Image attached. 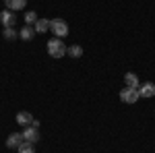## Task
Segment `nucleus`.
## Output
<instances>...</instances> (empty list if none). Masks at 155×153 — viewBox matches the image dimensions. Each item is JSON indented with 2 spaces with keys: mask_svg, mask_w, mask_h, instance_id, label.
Here are the masks:
<instances>
[{
  "mask_svg": "<svg viewBox=\"0 0 155 153\" xmlns=\"http://www.w3.org/2000/svg\"><path fill=\"white\" fill-rule=\"evenodd\" d=\"M33 29H35L37 33H46V31L50 29V21L48 19H37L35 25H33Z\"/></svg>",
  "mask_w": 155,
  "mask_h": 153,
  "instance_id": "f8f14e48",
  "label": "nucleus"
},
{
  "mask_svg": "<svg viewBox=\"0 0 155 153\" xmlns=\"http://www.w3.org/2000/svg\"><path fill=\"white\" fill-rule=\"evenodd\" d=\"M124 83H126V87L139 89V77H137L134 72H126V75H124Z\"/></svg>",
  "mask_w": 155,
  "mask_h": 153,
  "instance_id": "9b49d317",
  "label": "nucleus"
},
{
  "mask_svg": "<svg viewBox=\"0 0 155 153\" xmlns=\"http://www.w3.org/2000/svg\"><path fill=\"white\" fill-rule=\"evenodd\" d=\"M19 153H35V145L33 143H27V141H23L21 145H19V149H17Z\"/></svg>",
  "mask_w": 155,
  "mask_h": 153,
  "instance_id": "4468645a",
  "label": "nucleus"
},
{
  "mask_svg": "<svg viewBox=\"0 0 155 153\" xmlns=\"http://www.w3.org/2000/svg\"><path fill=\"white\" fill-rule=\"evenodd\" d=\"M4 2H6L8 11H23L25 4H27V0H4Z\"/></svg>",
  "mask_w": 155,
  "mask_h": 153,
  "instance_id": "1a4fd4ad",
  "label": "nucleus"
},
{
  "mask_svg": "<svg viewBox=\"0 0 155 153\" xmlns=\"http://www.w3.org/2000/svg\"><path fill=\"white\" fill-rule=\"evenodd\" d=\"M139 89H134V87H124L122 91H120V99L124 101V104H134V101H139Z\"/></svg>",
  "mask_w": 155,
  "mask_h": 153,
  "instance_id": "7ed1b4c3",
  "label": "nucleus"
},
{
  "mask_svg": "<svg viewBox=\"0 0 155 153\" xmlns=\"http://www.w3.org/2000/svg\"><path fill=\"white\" fill-rule=\"evenodd\" d=\"M66 54H68L71 58H81V56H83V48H81V46H77V44H72V46H68Z\"/></svg>",
  "mask_w": 155,
  "mask_h": 153,
  "instance_id": "ddd939ff",
  "label": "nucleus"
},
{
  "mask_svg": "<svg viewBox=\"0 0 155 153\" xmlns=\"http://www.w3.org/2000/svg\"><path fill=\"white\" fill-rule=\"evenodd\" d=\"M17 122H19L21 126H29V124L33 122V116H31L29 112H19V114H17Z\"/></svg>",
  "mask_w": 155,
  "mask_h": 153,
  "instance_id": "9d476101",
  "label": "nucleus"
},
{
  "mask_svg": "<svg viewBox=\"0 0 155 153\" xmlns=\"http://www.w3.org/2000/svg\"><path fill=\"white\" fill-rule=\"evenodd\" d=\"M66 44H62V39L60 37H54V39H50L48 42V54L52 58H62V56H66Z\"/></svg>",
  "mask_w": 155,
  "mask_h": 153,
  "instance_id": "f257e3e1",
  "label": "nucleus"
},
{
  "mask_svg": "<svg viewBox=\"0 0 155 153\" xmlns=\"http://www.w3.org/2000/svg\"><path fill=\"white\" fill-rule=\"evenodd\" d=\"M33 35H35L33 25H27V27H23V29L19 31V37H21V39H25V42H31V39H33Z\"/></svg>",
  "mask_w": 155,
  "mask_h": 153,
  "instance_id": "6e6552de",
  "label": "nucleus"
},
{
  "mask_svg": "<svg viewBox=\"0 0 155 153\" xmlns=\"http://www.w3.org/2000/svg\"><path fill=\"white\" fill-rule=\"evenodd\" d=\"M50 31L54 33V37H64L68 35V25L62 19H54V21H50Z\"/></svg>",
  "mask_w": 155,
  "mask_h": 153,
  "instance_id": "f03ea898",
  "label": "nucleus"
},
{
  "mask_svg": "<svg viewBox=\"0 0 155 153\" xmlns=\"http://www.w3.org/2000/svg\"><path fill=\"white\" fill-rule=\"evenodd\" d=\"M0 23L4 25V27H15V23H17L15 11H2L0 12Z\"/></svg>",
  "mask_w": 155,
  "mask_h": 153,
  "instance_id": "20e7f679",
  "label": "nucleus"
},
{
  "mask_svg": "<svg viewBox=\"0 0 155 153\" xmlns=\"http://www.w3.org/2000/svg\"><path fill=\"white\" fill-rule=\"evenodd\" d=\"M23 132H12V135H8V139H6V147L8 149H19V145L23 143Z\"/></svg>",
  "mask_w": 155,
  "mask_h": 153,
  "instance_id": "423d86ee",
  "label": "nucleus"
},
{
  "mask_svg": "<svg viewBox=\"0 0 155 153\" xmlns=\"http://www.w3.org/2000/svg\"><path fill=\"white\" fill-rule=\"evenodd\" d=\"M35 21H37V15L33 11H29L27 15H25V23L27 25H35Z\"/></svg>",
  "mask_w": 155,
  "mask_h": 153,
  "instance_id": "dca6fc26",
  "label": "nucleus"
},
{
  "mask_svg": "<svg viewBox=\"0 0 155 153\" xmlns=\"http://www.w3.org/2000/svg\"><path fill=\"white\" fill-rule=\"evenodd\" d=\"M23 139L27 143H37V141H39V128H35V126L29 124V126L23 130Z\"/></svg>",
  "mask_w": 155,
  "mask_h": 153,
  "instance_id": "39448f33",
  "label": "nucleus"
},
{
  "mask_svg": "<svg viewBox=\"0 0 155 153\" xmlns=\"http://www.w3.org/2000/svg\"><path fill=\"white\" fill-rule=\"evenodd\" d=\"M2 35L6 37V39H17V37H19V33H17V31H15V29H12V27H4V29H2Z\"/></svg>",
  "mask_w": 155,
  "mask_h": 153,
  "instance_id": "2eb2a0df",
  "label": "nucleus"
},
{
  "mask_svg": "<svg viewBox=\"0 0 155 153\" xmlns=\"http://www.w3.org/2000/svg\"><path fill=\"white\" fill-rule=\"evenodd\" d=\"M139 95L141 97H153L155 95V83H143V85H139Z\"/></svg>",
  "mask_w": 155,
  "mask_h": 153,
  "instance_id": "0eeeda50",
  "label": "nucleus"
}]
</instances>
